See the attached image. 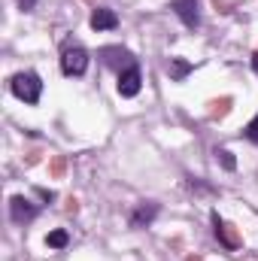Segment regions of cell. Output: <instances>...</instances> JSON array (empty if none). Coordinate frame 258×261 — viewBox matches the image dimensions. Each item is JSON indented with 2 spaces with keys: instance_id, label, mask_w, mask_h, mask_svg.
<instances>
[{
  "instance_id": "8",
  "label": "cell",
  "mask_w": 258,
  "mask_h": 261,
  "mask_svg": "<svg viewBox=\"0 0 258 261\" xmlns=\"http://www.w3.org/2000/svg\"><path fill=\"white\" fill-rule=\"evenodd\" d=\"M91 28L94 31H113V28H119V15L113 9H94L91 12Z\"/></svg>"
},
{
  "instance_id": "3",
  "label": "cell",
  "mask_w": 258,
  "mask_h": 261,
  "mask_svg": "<svg viewBox=\"0 0 258 261\" xmlns=\"http://www.w3.org/2000/svg\"><path fill=\"white\" fill-rule=\"evenodd\" d=\"M37 213H40V206H37V203H31L28 197L15 195L12 200H9V216H12V222H15V225H24V222L37 219Z\"/></svg>"
},
{
  "instance_id": "6",
  "label": "cell",
  "mask_w": 258,
  "mask_h": 261,
  "mask_svg": "<svg viewBox=\"0 0 258 261\" xmlns=\"http://www.w3.org/2000/svg\"><path fill=\"white\" fill-rule=\"evenodd\" d=\"M140 67L134 64V67H128V70H122L119 73V94L122 97H137V91H140Z\"/></svg>"
},
{
  "instance_id": "12",
  "label": "cell",
  "mask_w": 258,
  "mask_h": 261,
  "mask_svg": "<svg viewBox=\"0 0 258 261\" xmlns=\"http://www.w3.org/2000/svg\"><path fill=\"white\" fill-rule=\"evenodd\" d=\"M216 158L222 161V167H225V170H234V167H237V161H234V155H231L228 149H216Z\"/></svg>"
},
{
  "instance_id": "9",
  "label": "cell",
  "mask_w": 258,
  "mask_h": 261,
  "mask_svg": "<svg viewBox=\"0 0 258 261\" xmlns=\"http://www.w3.org/2000/svg\"><path fill=\"white\" fill-rule=\"evenodd\" d=\"M155 216H158V203H140L131 216V228H146Z\"/></svg>"
},
{
  "instance_id": "2",
  "label": "cell",
  "mask_w": 258,
  "mask_h": 261,
  "mask_svg": "<svg viewBox=\"0 0 258 261\" xmlns=\"http://www.w3.org/2000/svg\"><path fill=\"white\" fill-rule=\"evenodd\" d=\"M61 70H64V76H82V73L88 70V52H85L82 46L64 49V55H61Z\"/></svg>"
},
{
  "instance_id": "7",
  "label": "cell",
  "mask_w": 258,
  "mask_h": 261,
  "mask_svg": "<svg viewBox=\"0 0 258 261\" xmlns=\"http://www.w3.org/2000/svg\"><path fill=\"white\" fill-rule=\"evenodd\" d=\"M213 231H216V237H219L228 249H237V246H240V237L234 234V228H231L228 222L219 219V213H213Z\"/></svg>"
},
{
  "instance_id": "10",
  "label": "cell",
  "mask_w": 258,
  "mask_h": 261,
  "mask_svg": "<svg viewBox=\"0 0 258 261\" xmlns=\"http://www.w3.org/2000/svg\"><path fill=\"white\" fill-rule=\"evenodd\" d=\"M167 73H170V79H173V82H183V79L192 73V61H186V58H170Z\"/></svg>"
},
{
  "instance_id": "14",
  "label": "cell",
  "mask_w": 258,
  "mask_h": 261,
  "mask_svg": "<svg viewBox=\"0 0 258 261\" xmlns=\"http://www.w3.org/2000/svg\"><path fill=\"white\" fill-rule=\"evenodd\" d=\"M15 3H18V9H21V12H31V9L37 6V0H15Z\"/></svg>"
},
{
  "instance_id": "5",
  "label": "cell",
  "mask_w": 258,
  "mask_h": 261,
  "mask_svg": "<svg viewBox=\"0 0 258 261\" xmlns=\"http://www.w3.org/2000/svg\"><path fill=\"white\" fill-rule=\"evenodd\" d=\"M170 9L179 15V21L186 28H197L200 24V12H197V0H173Z\"/></svg>"
},
{
  "instance_id": "1",
  "label": "cell",
  "mask_w": 258,
  "mask_h": 261,
  "mask_svg": "<svg viewBox=\"0 0 258 261\" xmlns=\"http://www.w3.org/2000/svg\"><path fill=\"white\" fill-rule=\"evenodd\" d=\"M9 88H12V94L18 97V100H24V103H37L40 100V94H43V82H40V76L37 73H15L12 76V82H9Z\"/></svg>"
},
{
  "instance_id": "4",
  "label": "cell",
  "mask_w": 258,
  "mask_h": 261,
  "mask_svg": "<svg viewBox=\"0 0 258 261\" xmlns=\"http://www.w3.org/2000/svg\"><path fill=\"white\" fill-rule=\"evenodd\" d=\"M100 58H104V64L107 67H116V70H128V67L137 64L128 49H119V46H107V49H100Z\"/></svg>"
},
{
  "instance_id": "15",
  "label": "cell",
  "mask_w": 258,
  "mask_h": 261,
  "mask_svg": "<svg viewBox=\"0 0 258 261\" xmlns=\"http://www.w3.org/2000/svg\"><path fill=\"white\" fill-rule=\"evenodd\" d=\"M252 70H255V73H258V52H255V55H252Z\"/></svg>"
},
{
  "instance_id": "11",
  "label": "cell",
  "mask_w": 258,
  "mask_h": 261,
  "mask_svg": "<svg viewBox=\"0 0 258 261\" xmlns=\"http://www.w3.org/2000/svg\"><path fill=\"white\" fill-rule=\"evenodd\" d=\"M67 243H70L67 231H52V234L46 237V246H52V249H64Z\"/></svg>"
},
{
  "instance_id": "13",
  "label": "cell",
  "mask_w": 258,
  "mask_h": 261,
  "mask_svg": "<svg viewBox=\"0 0 258 261\" xmlns=\"http://www.w3.org/2000/svg\"><path fill=\"white\" fill-rule=\"evenodd\" d=\"M243 137H246V140H252V143H258V116L252 119V122H249V125H246Z\"/></svg>"
}]
</instances>
